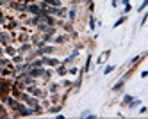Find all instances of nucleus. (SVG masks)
Wrapping results in <instances>:
<instances>
[{
	"label": "nucleus",
	"mask_w": 148,
	"mask_h": 119,
	"mask_svg": "<svg viewBox=\"0 0 148 119\" xmlns=\"http://www.w3.org/2000/svg\"><path fill=\"white\" fill-rule=\"evenodd\" d=\"M11 82H13V80H9V78H5V77H0V96L11 94Z\"/></svg>",
	"instance_id": "nucleus-1"
},
{
	"label": "nucleus",
	"mask_w": 148,
	"mask_h": 119,
	"mask_svg": "<svg viewBox=\"0 0 148 119\" xmlns=\"http://www.w3.org/2000/svg\"><path fill=\"white\" fill-rule=\"evenodd\" d=\"M27 14H30V16H41V7H39V4L38 2L27 4Z\"/></svg>",
	"instance_id": "nucleus-2"
},
{
	"label": "nucleus",
	"mask_w": 148,
	"mask_h": 119,
	"mask_svg": "<svg viewBox=\"0 0 148 119\" xmlns=\"http://www.w3.org/2000/svg\"><path fill=\"white\" fill-rule=\"evenodd\" d=\"M68 39H70V37H68L66 34H59V36L56 34L54 37H52V41H50V43H54L56 46H62V45H66V43H68Z\"/></svg>",
	"instance_id": "nucleus-3"
},
{
	"label": "nucleus",
	"mask_w": 148,
	"mask_h": 119,
	"mask_svg": "<svg viewBox=\"0 0 148 119\" xmlns=\"http://www.w3.org/2000/svg\"><path fill=\"white\" fill-rule=\"evenodd\" d=\"M27 73L30 75V77H32V78H41V77H43V73H45V66H41V68H29L27 69Z\"/></svg>",
	"instance_id": "nucleus-4"
},
{
	"label": "nucleus",
	"mask_w": 148,
	"mask_h": 119,
	"mask_svg": "<svg viewBox=\"0 0 148 119\" xmlns=\"http://www.w3.org/2000/svg\"><path fill=\"white\" fill-rule=\"evenodd\" d=\"M11 43H13L11 34H9L7 30H0V45L5 46V45H11Z\"/></svg>",
	"instance_id": "nucleus-5"
},
{
	"label": "nucleus",
	"mask_w": 148,
	"mask_h": 119,
	"mask_svg": "<svg viewBox=\"0 0 148 119\" xmlns=\"http://www.w3.org/2000/svg\"><path fill=\"white\" fill-rule=\"evenodd\" d=\"M66 18H68V21H71V23L79 18V9H77V5H71V7L66 11Z\"/></svg>",
	"instance_id": "nucleus-6"
},
{
	"label": "nucleus",
	"mask_w": 148,
	"mask_h": 119,
	"mask_svg": "<svg viewBox=\"0 0 148 119\" xmlns=\"http://www.w3.org/2000/svg\"><path fill=\"white\" fill-rule=\"evenodd\" d=\"M11 9L16 11V13H27V4L20 2V0H14V2L11 4Z\"/></svg>",
	"instance_id": "nucleus-7"
},
{
	"label": "nucleus",
	"mask_w": 148,
	"mask_h": 119,
	"mask_svg": "<svg viewBox=\"0 0 148 119\" xmlns=\"http://www.w3.org/2000/svg\"><path fill=\"white\" fill-rule=\"evenodd\" d=\"M41 59H43V66H48V68H56L57 64H61L59 59H56V57H47V55H43Z\"/></svg>",
	"instance_id": "nucleus-8"
},
{
	"label": "nucleus",
	"mask_w": 148,
	"mask_h": 119,
	"mask_svg": "<svg viewBox=\"0 0 148 119\" xmlns=\"http://www.w3.org/2000/svg\"><path fill=\"white\" fill-rule=\"evenodd\" d=\"M79 50H80V45L73 48V52L70 53V55H68V57H66L64 61H62V64H70V62H73V61H75V59L79 57Z\"/></svg>",
	"instance_id": "nucleus-9"
},
{
	"label": "nucleus",
	"mask_w": 148,
	"mask_h": 119,
	"mask_svg": "<svg viewBox=\"0 0 148 119\" xmlns=\"http://www.w3.org/2000/svg\"><path fill=\"white\" fill-rule=\"evenodd\" d=\"M30 50H32V43H30V41L22 43V45L16 48V52H18V53H27V52H30Z\"/></svg>",
	"instance_id": "nucleus-10"
},
{
	"label": "nucleus",
	"mask_w": 148,
	"mask_h": 119,
	"mask_svg": "<svg viewBox=\"0 0 148 119\" xmlns=\"http://www.w3.org/2000/svg\"><path fill=\"white\" fill-rule=\"evenodd\" d=\"M47 91H48V94L59 92V91H61V84H57V82H48V85H47Z\"/></svg>",
	"instance_id": "nucleus-11"
},
{
	"label": "nucleus",
	"mask_w": 148,
	"mask_h": 119,
	"mask_svg": "<svg viewBox=\"0 0 148 119\" xmlns=\"http://www.w3.org/2000/svg\"><path fill=\"white\" fill-rule=\"evenodd\" d=\"M56 75H59V77H64V75H68V68H66V64H57L56 69H54Z\"/></svg>",
	"instance_id": "nucleus-12"
},
{
	"label": "nucleus",
	"mask_w": 148,
	"mask_h": 119,
	"mask_svg": "<svg viewBox=\"0 0 148 119\" xmlns=\"http://www.w3.org/2000/svg\"><path fill=\"white\" fill-rule=\"evenodd\" d=\"M39 21H41V16H30V18L25 20V25L27 27H36Z\"/></svg>",
	"instance_id": "nucleus-13"
},
{
	"label": "nucleus",
	"mask_w": 148,
	"mask_h": 119,
	"mask_svg": "<svg viewBox=\"0 0 148 119\" xmlns=\"http://www.w3.org/2000/svg\"><path fill=\"white\" fill-rule=\"evenodd\" d=\"M61 109H62V105L61 103H56V105H50V107H47V112L48 114H57V112H61Z\"/></svg>",
	"instance_id": "nucleus-14"
},
{
	"label": "nucleus",
	"mask_w": 148,
	"mask_h": 119,
	"mask_svg": "<svg viewBox=\"0 0 148 119\" xmlns=\"http://www.w3.org/2000/svg\"><path fill=\"white\" fill-rule=\"evenodd\" d=\"M11 61H13V64H20V62H25V55L23 53H14V55L11 57Z\"/></svg>",
	"instance_id": "nucleus-15"
},
{
	"label": "nucleus",
	"mask_w": 148,
	"mask_h": 119,
	"mask_svg": "<svg viewBox=\"0 0 148 119\" xmlns=\"http://www.w3.org/2000/svg\"><path fill=\"white\" fill-rule=\"evenodd\" d=\"M4 53H7V55L13 57L14 53H16V48H14L13 45H5V46H4Z\"/></svg>",
	"instance_id": "nucleus-16"
},
{
	"label": "nucleus",
	"mask_w": 148,
	"mask_h": 119,
	"mask_svg": "<svg viewBox=\"0 0 148 119\" xmlns=\"http://www.w3.org/2000/svg\"><path fill=\"white\" fill-rule=\"evenodd\" d=\"M61 89H66V91L73 89V82H71V80H62V82H61Z\"/></svg>",
	"instance_id": "nucleus-17"
},
{
	"label": "nucleus",
	"mask_w": 148,
	"mask_h": 119,
	"mask_svg": "<svg viewBox=\"0 0 148 119\" xmlns=\"http://www.w3.org/2000/svg\"><path fill=\"white\" fill-rule=\"evenodd\" d=\"M109 55H111V50H105V52L102 53V55L98 57V61H97V62H98V64H102L103 61H107V59H109Z\"/></svg>",
	"instance_id": "nucleus-18"
},
{
	"label": "nucleus",
	"mask_w": 148,
	"mask_h": 119,
	"mask_svg": "<svg viewBox=\"0 0 148 119\" xmlns=\"http://www.w3.org/2000/svg\"><path fill=\"white\" fill-rule=\"evenodd\" d=\"M89 66H91V53H89V55L86 57V62H84V68L80 69L82 73H86V71H89Z\"/></svg>",
	"instance_id": "nucleus-19"
},
{
	"label": "nucleus",
	"mask_w": 148,
	"mask_h": 119,
	"mask_svg": "<svg viewBox=\"0 0 148 119\" xmlns=\"http://www.w3.org/2000/svg\"><path fill=\"white\" fill-rule=\"evenodd\" d=\"M39 2H45V4H48V5H54V7H59V5H62V4H61V0H39Z\"/></svg>",
	"instance_id": "nucleus-20"
},
{
	"label": "nucleus",
	"mask_w": 148,
	"mask_h": 119,
	"mask_svg": "<svg viewBox=\"0 0 148 119\" xmlns=\"http://www.w3.org/2000/svg\"><path fill=\"white\" fill-rule=\"evenodd\" d=\"M139 105H141V100H137V98H136V100L132 98L129 103H127V107H129V109H134V107H139Z\"/></svg>",
	"instance_id": "nucleus-21"
},
{
	"label": "nucleus",
	"mask_w": 148,
	"mask_h": 119,
	"mask_svg": "<svg viewBox=\"0 0 148 119\" xmlns=\"http://www.w3.org/2000/svg\"><path fill=\"white\" fill-rule=\"evenodd\" d=\"M88 25H89V30H95V29H97V27H95V25H97V21H95V16H93V13L89 14V20H88Z\"/></svg>",
	"instance_id": "nucleus-22"
},
{
	"label": "nucleus",
	"mask_w": 148,
	"mask_h": 119,
	"mask_svg": "<svg viewBox=\"0 0 148 119\" xmlns=\"http://www.w3.org/2000/svg\"><path fill=\"white\" fill-rule=\"evenodd\" d=\"M52 75H54V71H52V69H45V73H43V77H41V78H43L45 82H50Z\"/></svg>",
	"instance_id": "nucleus-23"
},
{
	"label": "nucleus",
	"mask_w": 148,
	"mask_h": 119,
	"mask_svg": "<svg viewBox=\"0 0 148 119\" xmlns=\"http://www.w3.org/2000/svg\"><path fill=\"white\" fill-rule=\"evenodd\" d=\"M123 85H125V80H123V78H120L118 82H116V85L112 87V91H121V89H123Z\"/></svg>",
	"instance_id": "nucleus-24"
},
{
	"label": "nucleus",
	"mask_w": 148,
	"mask_h": 119,
	"mask_svg": "<svg viewBox=\"0 0 148 119\" xmlns=\"http://www.w3.org/2000/svg\"><path fill=\"white\" fill-rule=\"evenodd\" d=\"M5 21H7V14L4 13L2 9H0V27H4V25H5Z\"/></svg>",
	"instance_id": "nucleus-25"
},
{
	"label": "nucleus",
	"mask_w": 148,
	"mask_h": 119,
	"mask_svg": "<svg viewBox=\"0 0 148 119\" xmlns=\"http://www.w3.org/2000/svg\"><path fill=\"white\" fill-rule=\"evenodd\" d=\"M80 117H82V119H86V117H91V119H95V117H97V116H95V114H91L89 110H84V112L80 114Z\"/></svg>",
	"instance_id": "nucleus-26"
},
{
	"label": "nucleus",
	"mask_w": 148,
	"mask_h": 119,
	"mask_svg": "<svg viewBox=\"0 0 148 119\" xmlns=\"http://www.w3.org/2000/svg\"><path fill=\"white\" fill-rule=\"evenodd\" d=\"M77 73H79V68H77V66H70V68H68V75H73V77H75Z\"/></svg>",
	"instance_id": "nucleus-27"
},
{
	"label": "nucleus",
	"mask_w": 148,
	"mask_h": 119,
	"mask_svg": "<svg viewBox=\"0 0 148 119\" xmlns=\"http://www.w3.org/2000/svg\"><path fill=\"white\" fill-rule=\"evenodd\" d=\"M148 5V0H143V2L139 4V7H137V11H139V13H141V11H145V7Z\"/></svg>",
	"instance_id": "nucleus-28"
},
{
	"label": "nucleus",
	"mask_w": 148,
	"mask_h": 119,
	"mask_svg": "<svg viewBox=\"0 0 148 119\" xmlns=\"http://www.w3.org/2000/svg\"><path fill=\"white\" fill-rule=\"evenodd\" d=\"M116 68L114 66H105V69H103V75H109V73H112Z\"/></svg>",
	"instance_id": "nucleus-29"
},
{
	"label": "nucleus",
	"mask_w": 148,
	"mask_h": 119,
	"mask_svg": "<svg viewBox=\"0 0 148 119\" xmlns=\"http://www.w3.org/2000/svg\"><path fill=\"white\" fill-rule=\"evenodd\" d=\"M132 98H134V96H130V94H125V96H123V105H127V103H129Z\"/></svg>",
	"instance_id": "nucleus-30"
},
{
	"label": "nucleus",
	"mask_w": 148,
	"mask_h": 119,
	"mask_svg": "<svg viewBox=\"0 0 148 119\" xmlns=\"http://www.w3.org/2000/svg\"><path fill=\"white\" fill-rule=\"evenodd\" d=\"M130 11H132V5H130V4H125V7H123V14L130 13Z\"/></svg>",
	"instance_id": "nucleus-31"
},
{
	"label": "nucleus",
	"mask_w": 148,
	"mask_h": 119,
	"mask_svg": "<svg viewBox=\"0 0 148 119\" xmlns=\"http://www.w3.org/2000/svg\"><path fill=\"white\" fill-rule=\"evenodd\" d=\"M125 20H127V16H121V18H120V20H118V21L114 23V27H120L121 23H125Z\"/></svg>",
	"instance_id": "nucleus-32"
},
{
	"label": "nucleus",
	"mask_w": 148,
	"mask_h": 119,
	"mask_svg": "<svg viewBox=\"0 0 148 119\" xmlns=\"http://www.w3.org/2000/svg\"><path fill=\"white\" fill-rule=\"evenodd\" d=\"M146 20H148V14H145V16H143V20H141V25H145V23H146Z\"/></svg>",
	"instance_id": "nucleus-33"
},
{
	"label": "nucleus",
	"mask_w": 148,
	"mask_h": 119,
	"mask_svg": "<svg viewBox=\"0 0 148 119\" xmlns=\"http://www.w3.org/2000/svg\"><path fill=\"white\" fill-rule=\"evenodd\" d=\"M111 4H112V7H116L118 5V0H111Z\"/></svg>",
	"instance_id": "nucleus-34"
},
{
	"label": "nucleus",
	"mask_w": 148,
	"mask_h": 119,
	"mask_svg": "<svg viewBox=\"0 0 148 119\" xmlns=\"http://www.w3.org/2000/svg\"><path fill=\"white\" fill-rule=\"evenodd\" d=\"M0 55H4V46L0 45Z\"/></svg>",
	"instance_id": "nucleus-35"
},
{
	"label": "nucleus",
	"mask_w": 148,
	"mask_h": 119,
	"mask_svg": "<svg viewBox=\"0 0 148 119\" xmlns=\"http://www.w3.org/2000/svg\"><path fill=\"white\" fill-rule=\"evenodd\" d=\"M121 4L125 5V4H130V0H121Z\"/></svg>",
	"instance_id": "nucleus-36"
},
{
	"label": "nucleus",
	"mask_w": 148,
	"mask_h": 119,
	"mask_svg": "<svg viewBox=\"0 0 148 119\" xmlns=\"http://www.w3.org/2000/svg\"><path fill=\"white\" fill-rule=\"evenodd\" d=\"M84 2H86L88 5H91V4H93V0H84Z\"/></svg>",
	"instance_id": "nucleus-37"
},
{
	"label": "nucleus",
	"mask_w": 148,
	"mask_h": 119,
	"mask_svg": "<svg viewBox=\"0 0 148 119\" xmlns=\"http://www.w3.org/2000/svg\"><path fill=\"white\" fill-rule=\"evenodd\" d=\"M0 2H2V0H0Z\"/></svg>",
	"instance_id": "nucleus-38"
}]
</instances>
